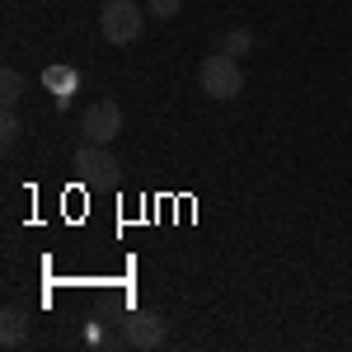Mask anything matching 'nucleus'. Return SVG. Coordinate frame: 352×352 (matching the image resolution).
I'll use <instances>...</instances> for the list:
<instances>
[{"mask_svg":"<svg viewBox=\"0 0 352 352\" xmlns=\"http://www.w3.org/2000/svg\"><path fill=\"white\" fill-rule=\"evenodd\" d=\"M197 85H202V94L207 99H217V104H230L235 94L244 89V71H240V56H226L212 47V56L197 66Z\"/></svg>","mask_w":352,"mask_h":352,"instance_id":"1","label":"nucleus"},{"mask_svg":"<svg viewBox=\"0 0 352 352\" xmlns=\"http://www.w3.org/2000/svg\"><path fill=\"white\" fill-rule=\"evenodd\" d=\"M141 5H132V0H104V14H99V33H104V43H113V47H127V43H136L141 38Z\"/></svg>","mask_w":352,"mask_h":352,"instance_id":"2","label":"nucleus"},{"mask_svg":"<svg viewBox=\"0 0 352 352\" xmlns=\"http://www.w3.org/2000/svg\"><path fill=\"white\" fill-rule=\"evenodd\" d=\"M76 169H80V179L85 184H109V188H118L122 184V164L113 160V151L109 146H94V141H85L80 151H76Z\"/></svg>","mask_w":352,"mask_h":352,"instance_id":"3","label":"nucleus"},{"mask_svg":"<svg viewBox=\"0 0 352 352\" xmlns=\"http://www.w3.org/2000/svg\"><path fill=\"white\" fill-rule=\"evenodd\" d=\"M122 338H127V348H136V352H155L164 338H169L164 315H155V310H127V315H122Z\"/></svg>","mask_w":352,"mask_h":352,"instance_id":"4","label":"nucleus"},{"mask_svg":"<svg viewBox=\"0 0 352 352\" xmlns=\"http://www.w3.org/2000/svg\"><path fill=\"white\" fill-rule=\"evenodd\" d=\"M118 132H122V109H118L113 99H94L80 118V136L94 141V146H109Z\"/></svg>","mask_w":352,"mask_h":352,"instance_id":"5","label":"nucleus"},{"mask_svg":"<svg viewBox=\"0 0 352 352\" xmlns=\"http://www.w3.org/2000/svg\"><path fill=\"white\" fill-rule=\"evenodd\" d=\"M24 338H28V310L5 305V310H0V343H5V348H19Z\"/></svg>","mask_w":352,"mask_h":352,"instance_id":"6","label":"nucleus"},{"mask_svg":"<svg viewBox=\"0 0 352 352\" xmlns=\"http://www.w3.org/2000/svg\"><path fill=\"white\" fill-rule=\"evenodd\" d=\"M217 52H226V56L254 52V33H249V28H226V33L217 38Z\"/></svg>","mask_w":352,"mask_h":352,"instance_id":"7","label":"nucleus"},{"mask_svg":"<svg viewBox=\"0 0 352 352\" xmlns=\"http://www.w3.org/2000/svg\"><path fill=\"white\" fill-rule=\"evenodd\" d=\"M0 99H5V109H14V104L24 99V76H19L14 66L0 71Z\"/></svg>","mask_w":352,"mask_h":352,"instance_id":"8","label":"nucleus"},{"mask_svg":"<svg viewBox=\"0 0 352 352\" xmlns=\"http://www.w3.org/2000/svg\"><path fill=\"white\" fill-rule=\"evenodd\" d=\"M43 80L52 85L56 94H71V85H76V71H61V66H47V76Z\"/></svg>","mask_w":352,"mask_h":352,"instance_id":"9","label":"nucleus"},{"mask_svg":"<svg viewBox=\"0 0 352 352\" xmlns=\"http://www.w3.org/2000/svg\"><path fill=\"white\" fill-rule=\"evenodd\" d=\"M19 127H24V122H19V113L5 109V118H0V141H5V146H14V141H19Z\"/></svg>","mask_w":352,"mask_h":352,"instance_id":"10","label":"nucleus"},{"mask_svg":"<svg viewBox=\"0 0 352 352\" xmlns=\"http://www.w3.org/2000/svg\"><path fill=\"white\" fill-rule=\"evenodd\" d=\"M184 10V0H146V14H155V19H174Z\"/></svg>","mask_w":352,"mask_h":352,"instance_id":"11","label":"nucleus"}]
</instances>
